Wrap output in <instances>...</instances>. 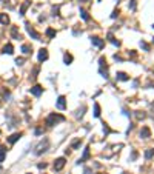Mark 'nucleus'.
<instances>
[{
	"instance_id": "10",
	"label": "nucleus",
	"mask_w": 154,
	"mask_h": 174,
	"mask_svg": "<svg viewBox=\"0 0 154 174\" xmlns=\"http://www.w3.org/2000/svg\"><path fill=\"white\" fill-rule=\"evenodd\" d=\"M91 42L96 45V46H99V48H102L103 45H105V42H103L100 37H91Z\"/></svg>"
},
{
	"instance_id": "7",
	"label": "nucleus",
	"mask_w": 154,
	"mask_h": 174,
	"mask_svg": "<svg viewBox=\"0 0 154 174\" xmlns=\"http://www.w3.org/2000/svg\"><path fill=\"white\" fill-rule=\"evenodd\" d=\"M140 137H143V139H148V137H151V130H150L148 126H143V128H142Z\"/></svg>"
},
{
	"instance_id": "13",
	"label": "nucleus",
	"mask_w": 154,
	"mask_h": 174,
	"mask_svg": "<svg viewBox=\"0 0 154 174\" xmlns=\"http://www.w3.org/2000/svg\"><path fill=\"white\" fill-rule=\"evenodd\" d=\"M116 77H117V80H130V76L126 74V72H117L116 74Z\"/></svg>"
},
{
	"instance_id": "32",
	"label": "nucleus",
	"mask_w": 154,
	"mask_h": 174,
	"mask_svg": "<svg viewBox=\"0 0 154 174\" xmlns=\"http://www.w3.org/2000/svg\"><path fill=\"white\" fill-rule=\"evenodd\" d=\"M46 167H48V165H46V163H39V168H40V170H45V168H46Z\"/></svg>"
},
{
	"instance_id": "5",
	"label": "nucleus",
	"mask_w": 154,
	"mask_h": 174,
	"mask_svg": "<svg viewBox=\"0 0 154 174\" xmlns=\"http://www.w3.org/2000/svg\"><path fill=\"white\" fill-rule=\"evenodd\" d=\"M29 6H31V2H29V0H25V2L22 3V6H20V15H25Z\"/></svg>"
},
{
	"instance_id": "4",
	"label": "nucleus",
	"mask_w": 154,
	"mask_h": 174,
	"mask_svg": "<svg viewBox=\"0 0 154 174\" xmlns=\"http://www.w3.org/2000/svg\"><path fill=\"white\" fill-rule=\"evenodd\" d=\"M26 31H28V34L31 35L32 39H35V40H40V34H39L37 31H35V29L32 28V26H31L29 23H26Z\"/></svg>"
},
{
	"instance_id": "19",
	"label": "nucleus",
	"mask_w": 154,
	"mask_h": 174,
	"mask_svg": "<svg viewBox=\"0 0 154 174\" xmlns=\"http://www.w3.org/2000/svg\"><path fill=\"white\" fill-rule=\"evenodd\" d=\"M86 159H89V146H86V148H85V153H83V157H82V159H80L79 162H85Z\"/></svg>"
},
{
	"instance_id": "30",
	"label": "nucleus",
	"mask_w": 154,
	"mask_h": 174,
	"mask_svg": "<svg viewBox=\"0 0 154 174\" xmlns=\"http://www.w3.org/2000/svg\"><path fill=\"white\" fill-rule=\"evenodd\" d=\"M131 9H136V0H131V5H130Z\"/></svg>"
},
{
	"instance_id": "20",
	"label": "nucleus",
	"mask_w": 154,
	"mask_h": 174,
	"mask_svg": "<svg viewBox=\"0 0 154 174\" xmlns=\"http://www.w3.org/2000/svg\"><path fill=\"white\" fill-rule=\"evenodd\" d=\"M5 154H6V150H5V146L0 145V163H2L5 160Z\"/></svg>"
},
{
	"instance_id": "17",
	"label": "nucleus",
	"mask_w": 154,
	"mask_h": 174,
	"mask_svg": "<svg viewBox=\"0 0 154 174\" xmlns=\"http://www.w3.org/2000/svg\"><path fill=\"white\" fill-rule=\"evenodd\" d=\"M108 40H110L113 45H116V46H120V42H119V40H116V39H114V35H113L111 32L108 34Z\"/></svg>"
},
{
	"instance_id": "43",
	"label": "nucleus",
	"mask_w": 154,
	"mask_h": 174,
	"mask_svg": "<svg viewBox=\"0 0 154 174\" xmlns=\"http://www.w3.org/2000/svg\"><path fill=\"white\" fill-rule=\"evenodd\" d=\"M153 28H154V26H153Z\"/></svg>"
},
{
	"instance_id": "11",
	"label": "nucleus",
	"mask_w": 154,
	"mask_h": 174,
	"mask_svg": "<svg viewBox=\"0 0 154 174\" xmlns=\"http://www.w3.org/2000/svg\"><path fill=\"white\" fill-rule=\"evenodd\" d=\"M20 137H22V134H20V133H15V134H12V136L8 137V142H9V143H15L17 140L20 139Z\"/></svg>"
},
{
	"instance_id": "3",
	"label": "nucleus",
	"mask_w": 154,
	"mask_h": 174,
	"mask_svg": "<svg viewBox=\"0 0 154 174\" xmlns=\"http://www.w3.org/2000/svg\"><path fill=\"white\" fill-rule=\"evenodd\" d=\"M65 163H66V159H65V157H59V159H56V162H54V170H56V171L63 170Z\"/></svg>"
},
{
	"instance_id": "8",
	"label": "nucleus",
	"mask_w": 154,
	"mask_h": 174,
	"mask_svg": "<svg viewBox=\"0 0 154 174\" xmlns=\"http://www.w3.org/2000/svg\"><path fill=\"white\" fill-rule=\"evenodd\" d=\"M29 91H31V94H34V96H40V94L43 93V88H42L40 85H35V86H32Z\"/></svg>"
},
{
	"instance_id": "34",
	"label": "nucleus",
	"mask_w": 154,
	"mask_h": 174,
	"mask_svg": "<svg viewBox=\"0 0 154 174\" xmlns=\"http://www.w3.org/2000/svg\"><path fill=\"white\" fill-rule=\"evenodd\" d=\"M131 159L134 160V159H137V153H136V151H133V154H131Z\"/></svg>"
},
{
	"instance_id": "31",
	"label": "nucleus",
	"mask_w": 154,
	"mask_h": 174,
	"mask_svg": "<svg viewBox=\"0 0 154 174\" xmlns=\"http://www.w3.org/2000/svg\"><path fill=\"white\" fill-rule=\"evenodd\" d=\"M35 134H37V136L43 134V130H42V128H37V130H35Z\"/></svg>"
},
{
	"instance_id": "9",
	"label": "nucleus",
	"mask_w": 154,
	"mask_h": 174,
	"mask_svg": "<svg viewBox=\"0 0 154 174\" xmlns=\"http://www.w3.org/2000/svg\"><path fill=\"white\" fill-rule=\"evenodd\" d=\"M46 59H48V49L42 48V49L39 51V60H40V62H45Z\"/></svg>"
},
{
	"instance_id": "16",
	"label": "nucleus",
	"mask_w": 154,
	"mask_h": 174,
	"mask_svg": "<svg viewBox=\"0 0 154 174\" xmlns=\"http://www.w3.org/2000/svg\"><path fill=\"white\" fill-rule=\"evenodd\" d=\"M0 23H2V25H8V23H9V17H8V14H0Z\"/></svg>"
},
{
	"instance_id": "42",
	"label": "nucleus",
	"mask_w": 154,
	"mask_h": 174,
	"mask_svg": "<svg viewBox=\"0 0 154 174\" xmlns=\"http://www.w3.org/2000/svg\"><path fill=\"white\" fill-rule=\"evenodd\" d=\"M0 133H2V131H0Z\"/></svg>"
},
{
	"instance_id": "2",
	"label": "nucleus",
	"mask_w": 154,
	"mask_h": 174,
	"mask_svg": "<svg viewBox=\"0 0 154 174\" xmlns=\"http://www.w3.org/2000/svg\"><path fill=\"white\" fill-rule=\"evenodd\" d=\"M63 120H65V117L60 116V114H49L48 119H46V125L52 126V125H56L57 122H63Z\"/></svg>"
},
{
	"instance_id": "29",
	"label": "nucleus",
	"mask_w": 154,
	"mask_h": 174,
	"mask_svg": "<svg viewBox=\"0 0 154 174\" xmlns=\"http://www.w3.org/2000/svg\"><path fill=\"white\" fill-rule=\"evenodd\" d=\"M15 63L17 65H23V59L20 57V59H15Z\"/></svg>"
},
{
	"instance_id": "38",
	"label": "nucleus",
	"mask_w": 154,
	"mask_h": 174,
	"mask_svg": "<svg viewBox=\"0 0 154 174\" xmlns=\"http://www.w3.org/2000/svg\"><path fill=\"white\" fill-rule=\"evenodd\" d=\"M122 174H128V173H122Z\"/></svg>"
},
{
	"instance_id": "14",
	"label": "nucleus",
	"mask_w": 154,
	"mask_h": 174,
	"mask_svg": "<svg viewBox=\"0 0 154 174\" xmlns=\"http://www.w3.org/2000/svg\"><path fill=\"white\" fill-rule=\"evenodd\" d=\"M22 51H23V54H31V51H32L31 45H28V43H23V45H22Z\"/></svg>"
},
{
	"instance_id": "21",
	"label": "nucleus",
	"mask_w": 154,
	"mask_h": 174,
	"mask_svg": "<svg viewBox=\"0 0 154 174\" xmlns=\"http://www.w3.org/2000/svg\"><path fill=\"white\" fill-rule=\"evenodd\" d=\"M46 35H48V37H49V39H52V37H56V31H54L52 28H48V29H46Z\"/></svg>"
},
{
	"instance_id": "36",
	"label": "nucleus",
	"mask_w": 154,
	"mask_h": 174,
	"mask_svg": "<svg viewBox=\"0 0 154 174\" xmlns=\"http://www.w3.org/2000/svg\"><path fill=\"white\" fill-rule=\"evenodd\" d=\"M117 14H119V11H114V12L111 14V17H113V19H116V17H117Z\"/></svg>"
},
{
	"instance_id": "27",
	"label": "nucleus",
	"mask_w": 154,
	"mask_h": 174,
	"mask_svg": "<svg viewBox=\"0 0 154 174\" xmlns=\"http://www.w3.org/2000/svg\"><path fill=\"white\" fill-rule=\"evenodd\" d=\"M99 63H100V68H106V59L105 57H100V59H99Z\"/></svg>"
},
{
	"instance_id": "35",
	"label": "nucleus",
	"mask_w": 154,
	"mask_h": 174,
	"mask_svg": "<svg viewBox=\"0 0 154 174\" xmlns=\"http://www.w3.org/2000/svg\"><path fill=\"white\" fill-rule=\"evenodd\" d=\"M103 131H105V133H111V130L108 128V125H105V126H103Z\"/></svg>"
},
{
	"instance_id": "28",
	"label": "nucleus",
	"mask_w": 154,
	"mask_h": 174,
	"mask_svg": "<svg viewBox=\"0 0 154 174\" xmlns=\"http://www.w3.org/2000/svg\"><path fill=\"white\" fill-rule=\"evenodd\" d=\"M140 46H142V48H143V49H145V51H148V49H150V45H148V43H147V42H143V40H142V42H140Z\"/></svg>"
},
{
	"instance_id": "37",
	"label": "nucleus",
	"mask_w": 154,
	"mask_h": 174,
	"mask_svg": "<svg viewBox=\"0 0 154 174\" xmlns=\"http://www.w3.org/2000/svg\"><path fill=\"white\" fill-rule=\"evenodd\" d=\"M80 2H89V0H80Z\"/></svg>"
},
{
	"instance_id": "23",
	"label": "nucleus",
	"mask_w": 154,
	"mask_h": 174,
	"mask_svg": "<svg viewBox=\"0 0 154 174\" xmlns=\"http://www.w3.org/2000/svg\"><path fill=\"white\" fill-rule=\"evenodd\" d=\"M63 60H65L66 65H69V63L72 62V56H71V54H65V56H63Z\"/></svg>"
},
{
	"instance_id": "6",
	"label": "nucleus",
	"mask_w": 154,
	"mask_h": 174,
	"mask_svg": "<svg viewBox=\"0 0 154 174\" xmlns=\"http://www.w3.org/2000/svg\"><path fill=\"white\" fill-rule=\"evenodd\" d=\"M65 100H66L65 96H60V97L57 99V108H59V109H65V108H66V102H65Z\"/></svg>"
},
{
	"instance_id": "41",
	"label": "nucleus",
	"mask_w": 154,
	"mask_h": 174,
	"mask_svg": "<svg viewBox=\"0 0 154 174\" xmlns=\"http://www.w3.org/2000/svg\"><path fill=\"white\" fill-rule=\"evenodd\" d=\"M0 2H2V0H0Z\"/></svg>"
},
{
	"instance_id": "12",
	"label": "nucleus",
	"mask_w": 154,
	"mask_h": 174,
	"mask_svg": "<svg viewBox=\"0 0 154 174\" xmlns=\"http://www.w3.org/2000/svg\"><path fill=\"white\" fill-rule=\"evenodd\" d=\"M11 35H12V39H20V32H19L17 26H12L11 28Z\"/></svg>"
},
{
	"instance_id": "40",
	"label": "nucleus",
	"mask_w": 154,
	"mask_h": 174,
	"mask_svg": "<svg viewBox=\"0 0 154 174\" xmlns=\"http://www.w3.org/2000/svg\"><path fill=\"white\" fill-rule=\"evenodd\" d=\"M153 42H154V39H153Z\"/></svg>"
},
{
	"instance_id": "22",
	"label": "nucleus",
	"mask_w": 154,
	"mask_h": 174,
	"mask_svg": "<svg viewBox=\"0 0 154 174\" xmlns=\"http://www.w3.org/2000/svg\"><path fill=\"white\" fill-rule=\"evenodd\" d=\"M153 156H154V150H153V148H150V150L145 151V157H147V159H151Z\"/></svg>"
},
{
	"instance_id": "18",
	"label": "nucleus",
	"mask_w": 154,
	"mask_h": 174,
	"mask_svg": "<svg viewBox=\"0 0 154 174\" xmlns=\"http://www.w3.org/2000/svg\"><path fill=\"white\" fill-rule=\"evenodd\" d=\"M134 116H136V119H137V120H143V119L147 117V114H145L143 111H136Z\"/></svg>"
},
{
	"instance_id": "15",
	"label": "nucleus",
	"mask_w": 154,
	"mask_h": 174,
	"mask_svg": "<svg viewBox=\"0 0 154 174\" xmlns=\"http://www.w3.org/2000/svg\"><path fill=\"white\" fill-rule=\"evenodd\" d=\"M3 52H5V54H12V52H14V48H12V45H11V43L5 45V46H3Z\"/></svg>"
},
{
	"instance_id": "39",
	"label": "nucleus",
	"mask_w": 154,
	"mask_h": 174,
	"mask_svg": "<svg viewBox=\"0 0 154 174\" xmlns=\"http://www.w3.org/2000/svg\"><path fill=\"white\" fill-rule=\"evenodd\" d=\"M153 72H154V68H153Z\"/></svg>"
},
{
	"instance_id": "1",
	"label": "nucleus",
	"mask_w": 154,
	"mask_h": 174,
	"mask_svg": "<svg viewBox=\"0 0 154 174\" xmlns=\"http://www.w3.org/2000/svg\"><path fill=\"white\" fill-rule=\"evenodd\" d=\"M48 148H49V140H48V139H43L37 146H35V151H34V153L37 154V156H40V154H43L45 151H46Z\"/></svg>"
},
{
	"instance_id": "24",
	"label": "nucleus",
	"mask_w": 154,
	"mask_h": 174,
	"mask_svg": "<svg viewBox=\"0 0 154 174\" xmlns=\"http://www.w3.org/2000/svg\"><path fill=\"white\" fill-rule=\"evenodd\" d=\"M80 15H82V19H83V20H89V15H88V12H86L85 9H82V8H80Z\"/></svg>"
},
{
	"instance_id": "26",
	"label": "nucleus",
	"mask_w": 154,
	"mask_h": 174,
	"mask_svg": "<svg viewBox=\"0 0 154 174\" xmlns=\"http://www.w3.org/2000/svg\"><path fill=\"white\" fill-rule=\"evenodd\" d=\"M80 145H82V140H80V139H76L74 142H72V145H71V146H72V148H79Z\"/></svg>"
},
{
	"instance_id": "25",
	"label": "nucleus",
	"mask_w": 154,
	"mask_h": 174,
	"mask_svg": "<svg viewBox=\"0 0 154 174\" xmlns=\"http://www.w3.org/2000/svg\"><path fill=\"white\" fill-rule=\"evenodd\" d=\"M94 116L96 117L100 116V106H99V103H94Z\"/></svg>"
},
{
	"instance_id": "33",
	"label": "nucleus",
	"mask_w": 154,
	"mask_h": 174,
	"mask_svg": "<svg viewBox=\"0 0 154 174\" xmlns=\"http://www.w3.org/2000/svg\"><path fill=\"white\" fill-rule=\"evenodd\" d=\"M93 171H91V168H85V171H83V174H91Z\"/></svg>"
}]
</instances>
